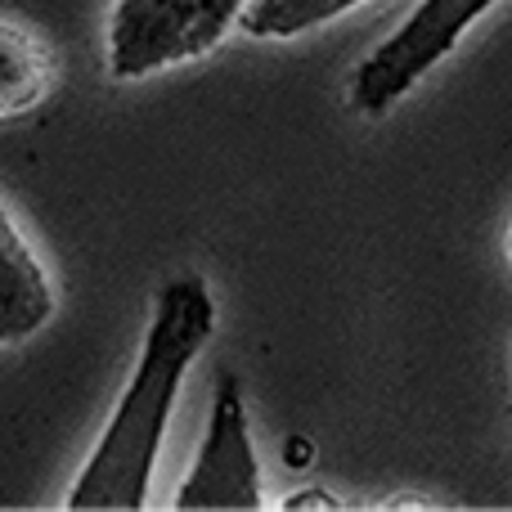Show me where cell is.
<instances>
[{"instance_id":"obj_6","label":"cell","mask_w":512,"mask_h":512,"mask_svg":"<svg viewBox=\"0 0 512 512\" xmlns=\"http://www.w3.org/2000/svg\"><path fill=\"white\" fill-rule=\"evenodd\" d=\"M59 59L54 50L23 23L0 18V122L27 117L54 95Z\"/></svg>"},{"instance_id":"obj_9","label":"cell","mask_w":512,"mask_h":512,"mask_svg":"<svg viewBox=\"0 0 512 512\" xmlns=\"http://www.w3.org/2000/svg\"><path fill=\"white\" fill-rule=\"evenodd\" d=\"M508 256H512V234H508Z\"/></svg>"},{"instance_id":"obj_3","label":"cell","mask_w":512,"mask_h":512,"mask_svg":"<svg viewBox=\"0 0 512 512\" xmlns=\"http://www.w3.org/2000/svg\"><path fill=\"white\" fill-rule=\"evenodd\" d=\"M495 0H418L414 14L351 72V108L360 117H382L463 41Z\"/></svg>"},{"instance_id":"obj_8","label":"cell","mask_w":512,"mask_h":512,"mask_svg":"<svg viewBox=\"0 0 512 512\" xmlns=\"http://www.w3.org/2000/svg\"><path fill=\"white\" fill-rule=\"evenodd\" d=\"M283 512H306V508H324V512H337L342 504H337L333 495H324V490H306V495H288L279 504Z\"/></svg>"},{"instance_id":"obj_1","label":"cell","mask_w":512,"mask_h":512,"mask_svg":"<svg viewBox=\"0 0 512 512\" xmlns=\"http://www.w3.org/2000/svg\"><path fill=\"white\" fill-rule=\"evenodd\" d=\"M212 333L216 301L203 274H176L162 283L131 382L68 490L72 512H135L149 504V481L158 468L171 405Z\"/></svg>"},{"instance_id":"obj_7","label":"cell","mask_w":512,"mask_h":512,"mask_svg":"<svg viewBox=\"0 0 512 512\" xmlns=\"http://www.w3.org/2000/svg\"><path fill=\"white\" fill-rule=\"evenodd\" d=\"M355 5H364V0H248L239 14V27L256 41H292L310 27L342 18Z\"/></svg>"},{"instance_id":"obj_4","label":"cell","mask_w":512,"mask_h":512,"mask_svg":"<svg viewBox=\"0 0 512 512\" xmlns=\"http://www.w3.org/2000/svg\"><path fill=\"white\" fill-rule=\"evenodd\" d=\"M261 499V463L248 432V405L234 373H221L207 414L203 445L194 454V468L180 481V512H256Z\"/></svg>"},{"instance_id":"obj_5","label":"cell","mask_w":512,"mask_h":512,"mask_svg":"<svg viewBox=\"0 0 512 512\" xmlns=\"http://www.w3.org/2000/svg\"><path fill=\"white\" fill-rule=\"evenodd\" d=\"M54 283L0 203V346H23L54 319Z\"/></svg>"},{"instance_id":"obj_2","label":"cell","mask_w":512,"mask_h":512,"mask_svg":"<svg viewBox=\"0 0 512 512\" xmlns=\"http://www.w3.org/2000/svg\"><path fill=\"white\" fill-rule=\"evenodd\" d=\"M248 0H113L104 63L113 81H144L198 63L239 27Z\"/></svg>"}]
</instances>
